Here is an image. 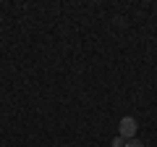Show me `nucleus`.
<instances>
[{"mask_svg": "<svg viewBox=\"0 0 157 147\" xmlns=\"http://www.w3.org/2000/svg\"><path fill=\"white\" fill-rule=\"evenodd\" d=\"M136 129H139V124H136L134 116H123V118H121V126H118V137H123V139L128 142V139L136 137Z\"/></svg>", "mask_w": 157, "mask_h": 147, "instance_id": "nucleus-1", "label": "nucleus"}, {"mask_svg": "<svg viewBox=\"0 0 157 147\" xmlns=\"http://www.w3.org/2000/svg\"><path fill=\"white\" fill-rule=\"evenodd\" d=\"M113 147H126V139L123 137H115V139H113Z\"/></svg>", "mask_w": 157, "mask_h": 147, "instance_id": "nucleus-2", "label": "nucleus"}, {"mask_svg": "<svg viewBox=\"0 0 157 147\" xmlns=\"http://www.w3.org/2000/svg\"><path fill=\"white\" fill-rule=\"evenodd\" d=\"M126 147H144V145H141L139 139H128V142H126Z\"/></svg>", "mask_w": 157, "mask_h": 147, "instance_id": "nucleus-3", "label": "nucleus"}]
</instances>
